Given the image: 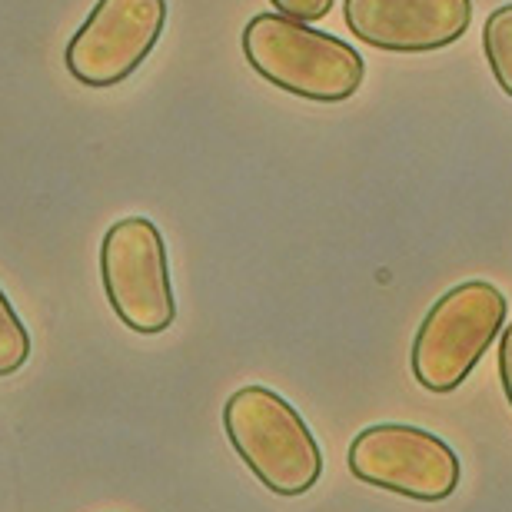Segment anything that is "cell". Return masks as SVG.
<instances>
[{
  "mask_svg": "<svg viewBox=\"0 0 512 512\" xmlns=\"http://www.w3.org/2000/svg\"><path fill=\"white\" fill-rule=\"evenodd\" d=\"M167 27V0H97L70 37L67 74L90 90L130 80Z\"/></svg>",
  "mask_w": 512,
  "mask_h": 512,
  "instance_id": "8992f818",
  "label": "cell"
},
{
  "mask_svg": "<svg viewBox=\"0 0 512 512\" xmlns=\"http://www.w3.org/2000/svg\"><path fill=\"white\" fill-rule=\"evenodd\" d=\"M350 473L366 486L416 499L443 503L459 489V456L446 439L406 423H380L363 429L350 446Z\"/></svg>",
  "mask_w": 512,
  "mask_h": 512,
  "instance_id": "5b68a950",
  "label": "cell"
},
{
  "mask_svg": "<svg viewBox=\"0 0 512 512\" xmlns=\"http://www.w3.org/2000/svg\"><path fill=\"white\" fill-rule=\"evenodd\" d=\"M353 37L386 54H429L456 44L473 20V0H343Z\"/></svg>",
  "mask_w": 512,
  "mask_h": 512,
  "instance_id": "52a82bcc",
  "label": "cell"
},
{
  "mask_svg": "<svg viewBox=\"0 0 512 512\" xmlns=\"http://www.w3.org/2000/svg\"><path fill=\"white\" fill-rule=\"evenodd\" d=\"M499 383L506 389V399L512 406V323L499 333Z\"/></svg>",
  "mask_w": 512,
  "mask_h": 512,
  "instance_id": "8fae6325",
  "label": "cell"
},
{
  "mask_svg": "<svg viewBox=\"0 0 512 512\" xmlns=\"http://www.w3.org/2000/svg\"><path fill=\"white\" fill-rule=\"evenodd\" d=\"M30 360V333L20 323L14 303L0 290V376L17 373Z\"/></svg>",
  "mask_w": 512,
  "mask_h": 512,
  "instance_id": "9c48e42d",
  "label": "cell"
},
{
  "mask_svg": "<svg viewBox=\"0 0 512 512\" xmlns=\"http://www.w3.org/2000/svg\"><path fill=\"white\" fill-rule=\"evenodd\" d=\"M506 313V296L489 280L459 283L439 296L413 340L409 363L416 383L429 393H453L463 386L499 340Z\"/></svg>",
  "mask_w": 512,
  "mask_h": 512,
  "instance_id": "3957f363",
  "label": "cell"
},
{
  "mask_svg": "<svg viewBox=\"0 0 512 512\" xmlns=\"http://www.w3.org/2000/svg\"><path fill=\"white\" fill-rule=\"evenodd\" d=\"M223 429L237 456L273 496H306L320 483V443L306 419L273 389H237L223 406Z\"/></svg>",
  "mask_w": 512,
  "mask_h": 512,
  "instance_id": "7a4b0ae2",
  "label": "cell"
},
{
  "mask_svg": "<svg viewBox=\"0 0 512 512\" xmlns=\"http://www.w3.org/2000/svg\"><path fill=\"white\" fill-rule=\"evenodd\" d=\"M276 14L300 20V24H316L333 10V0H270Z\"/></svg>",
  "mask_w": 512,
  "mask_h": 512,
  "instance_id": "30bf717a",
  "label": "cell"
},
{
  "mask_svg": "<svg viewBox=\"0 0 512 512\" xmlns=\"http://www.w3.org/2000/svg\"><path fill=\"white\" fill-rule=\"evenodd\" d=\"M240 47L266 84L313 104H343L366 77V64L353 44L276 10L256 14L243 27Z\"/></svg>",
  "mask_w": 512,
  "mask_h": 512,
  "instance_id": "6da1fadb",
  "label": "cell"
},
{
  "mask_svg": "<svg viewBox=\"0 0 512 512\" xmlns=\"http://www.w3.org/2000/svg\"><path fill=\"white\" fill-rule=\"evenodd\" d=\"M483 54L499 90L512 97V4L496 7L483 24Z\"/></svg>",
  "mask_w": 512,
  "mask_h": 512,
  "instance_id": "ba28073f",
  "label": "cell"
},
{
  "mask_svg": "<svg viewBox=\"0 0 512 512\" xmlns=\"http://www.w3.org/2000/svg\"><path fill=\"white\" fill-rule=\"evenodd\" d=\"M100 280H104L110 306L127 330L157 336L177 320L167 243L153 220L124 217L104 233Z\"/></svg>",
  "mask_w": 512,
  "mask_h": 512,
  "instance_id": "277c9868",
  "label": "cell"
}]
</instances>
